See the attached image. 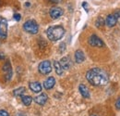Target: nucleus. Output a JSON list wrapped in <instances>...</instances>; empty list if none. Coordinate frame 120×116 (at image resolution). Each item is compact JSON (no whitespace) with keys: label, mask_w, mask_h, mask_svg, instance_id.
I'll return each mask as SVG.
<instances>
[{"label":"nucleus","mask_w":120,"mask_h":116,"mask_svg":"<svg viewBox=\"0 0 120 116\" xmlns=\"http://www.w3.org/2000/svg\"><path fill=\"white\" fill-rule=\"evenodd\" d=\"M65 50H66V44H65V43L60 44V46H59V51H60V53H63V52H64Z\"/></svg>","instance_id":"412c9836"},{"label":"nucleus","mask_w":120,"mask_h":116,"mask_svg":"<svg viewBox=\"0 0 120 116\" xmlns=\"http://www.w3.org/2000/svg\"><path fill=\"white\" fill-rule=\"evenodd\" d=\"M3 58H4V55L0 53V59H3Z\"/></svg>","instance_id":"cd10ccee"},{"label":"nucleus","mask_w":120,"mask_h":116,"mask_svg":"<svg viewBox=\"0 0 120 116\" xmlns=\"http://www.w3.org/2000/svg\"><path fill=\"white\" fill-rule=\"evenodd\" d=\"M3 71L5 73V78H6V81L8 82L11 80V77H12V68H11V63L7 60L4 65H3Z\"/></svg>","instance_id":"0eeeda50"},{"label":"nucleus","mask_w":120,"mask_h":116,"mask_svg":"<svg viewBox=\"0 0 120 116\" xmlns=\"http://www.w3.org/2000/svg\"><path fill=\"white\" fill-rule=\"evenodd\" d=\"M90 116H98V115H96V114H92V115H90Z\"/></svg>","instance_id":"c85d7f7f"},{"label":"nucleus","mask_w":120,"mask_h":116,"mask_svg":"<svg viewBox=\"0 0 120 116\" xmlns=\"http://www.w3.org/2000/svg\"><path fill=\"white\" fill-rule=\"evenodd\" d=\"M105 21L102 17H99L96 20V21H95V25H96L97 28H102V27L105 26Z\"/></svg>","instance_id":"6ab92c4d"},{"label":"nucleus","mask_w":120,"mask_h":116,"mask_svg":"<svg viewBox=\"0 0 120 116\" xmlns=\"http://www.w3.org/2000/svg\"><path fill=\"white\" fill-rule=\"evenodd\" d=\"M82 7L85 8L86 11H88V4H87L86 2H83V3H82Z\"/></svg>","instance_id":"393cba45"},{"label":"nucleus","mask_w":120,"mask_h":116,"mask_svg":"<svg viewBox=\"0 0 120 116\" xmlns=\"http://www.w3.org/2000/svg\"><path fill=\"white\" fill-rule=\"evenodd\" d=\"M54 67H55V71H56V74H58V75H62L63 73H64V69H63V67L61 66V64H60L59 61H54Z\"/></svg>","instance_id":"dca6fc26"},{"label":"nucleus","mask_w":120,"mask_h":116,"mask_svg":"<svg viewBox=\"0 0 120 116\" xmlns=\"http://www.w3.org/2000/svg\"><path fill=\"white\" fill-rule=\"evenodd\" d=\"M65 29L61 25H55L49 27L46 31V35L49 40L56 42L60 40L64 35H65Z\"/></svg>","instance_id":"f03ea898"},{"label":"nucleus","mask_w":120,"mask_h":116,"mask_svg":"<svg viewBox=\"0 0 120 116\" xmlns=\"http://www.w3.org/2000/svg\"><path fill=\"white\" fill-rule=\"evenodd\" d=\"M21 101L22 103L25 105V106H30L32 102V98L30 96H24L22 95L21 96Z\"/></svg>","instance_id":"a211bd4d"},{"label":"nucleus","mask_w":120,"mask_h":116,"mask_svg":"<svg viewBox=\"0 0 120 116\" xmlns=\"http://www.w3.org/2000/svg\"><path fill=\"white\" fill-rule=\"evenodd\" d=\"M8 37V21L6 19L0 20V39L6 40Z\"/></svg>","instance_id":"423d86ee"},{"label":"nucleus","mask_w":120,"mask_h":116,"mask_svg":"<svg viewBox=\"0 0 120 116\" xmlns=\"http://www.w3.org/2000/svg\"><path fill=\"white\" fill-rule=\"evenodd\" d=\"M88 43H89L90 46H94V47H104L105 46L104 41L99 36H97L96 34H91L90 35V37H89Z\"/></svg>","instance_id":"39448f33"},{"label":"nucleus","mask_w":120,"mask_h":116,"mask_svg":"<svg viewBox=\"0 0 120 116\" xmlns=\"http://www.w3.org/2000/svg\"><path fill=\"white\" fill-rule=\"evenodd\" d=\"M39 73L43 75H47L52 72V64L49 60H44L42 61L38 66Z\"/></svg>","instance_id":"20e7f679"},{"label":"nucleus","mask_w":120,"mask_h":116,"mask_svg":"<svg viewBox=\"0 0 120 116\" xmlns=\"http://www.w3.org/2000/svg\"><path fill=\"white\" fill-rule=\"evenodd\" d=\"M85 60V55L82 50H77L75 52V61L77 63H82Z\"/></svg>","instance_id":"2eb2a0df"},{"label":"nucleus","mask_w":120,"mask_h":116,"mask_svg":"<svg viewBox=\"0 0 120 116\" xmlns=\"http://www.w3.org/2000/svg\"><path fill=\"white\" fill-rule=\"evenodd\" d=\"M86 79L94 87H104L109 82L107 73L101 68H92L86 73Z\"/></svg>","instance_id":"f257e3e1"},{"label":"nucleus","mask_w":120,"mask_h":116,"mask_svg":"<svg viewBox=\"0 0 120 116\" xmlns=\"http://www.w3.org/2000/svg\"><path fill=\"white\" fill-rule=\"evenodd\" d=\"M14 19H15V21H20L21 16H20V14H19V13H16V14L14 15Z\"/></svg>","instance_id":"5701e85b"},{"label":"nucleus","mask_w":120,"mask_h":116,"mask_svg":"<svg viewBox=\"0 0 120 116\" xmlns=\"http://www.w3.org/2000/svg\"><path fill=\"white\" fill-rule=\"evenodd\" d=\"M16 116H26V115H25L24 113H22V112H19Z\"/></svg>","instance_id":"bb28decb"},{"label":"nucleus","mask_w":120,"mask_h":116,"mask_svg":"<svg viewBox=\"0 0 120 116\" xmlns=\"http://www.w3.org/2000/svg\"><path fill=\"white\" fill-rule=\"evenodd\" d=\"M30 89L34 93H40L42 91V85L38 82H30L29 85Z\"/></svg>","instance_id":"ddd939ff"},{"label":"nucleus","mask_w":120,"mask_h":116,"mask_svg":"<svg viewBox=\"0 0 120 116\" xmlns=\"http://www.w3.org/2000/svg\"><path fill=\"white\" fill-rule=\"evenodd\" d=\"M23 29L30 34H36L39 32V25L35 21L29 20L23 24Z\"/></svg>","instance_id":"7ed1b4c3"},{"label":"nucleus","mask_w":120,"mask_h":116,"mask_svg":"<svg viewBox=\"0 0 120 116\" xmlns=\"http://www.w3.org/2000/svg\"><path fill=\"white\" fill-rule=\"evenodd\" d=\"M116 22H117V21H116V18L115 14H109L105 19V24L109 28L114 27L116 24Z\"/></svg>","instance_id":"1a4fd4ad"},{"label":"nucleus","mask_w":120,"mask_h":116,"mask_svg":"<svg viewBox=\"0 0 120 116\" xmlns=\"http://www.w3.org/2000/svg\"><path fill=\"white\" fill-rule=\"evenodd\" d=\"M52 3H59L61 0H50Z\"/></svg>","instance_id":"a878e982"},{"label":"nucleus","mask_w":120,"mask_h":116,"mask_svg":"<svg viewBox=\"0 0 120 116\" xmlns=\"http://www.w3.org/2000/svg\"><path fill=\"white\" fill-rule=\"evenodd\" d=\"M47 99H48V96L45 93H42L39 96L34 98V101L36 102L37 104H39V105H45L46 101H47Z\"/></svg>","instance_id":"f8f14e48"},{"label":"nucleus","mask_w":120,"mask_h":116,"mask_svg":"<svg viewBox=\"0 0 120 116\" xmlns=\"http://www.w3.org/2000/svg\"><path fill=\"white\" fill-rule=\"evenodd\" d=\"M55 85H56V79H55V77H53V76L48 77L45 82H44V87H45L46 90L52 89L53 87H55Z\"/></svg>","instance_id":"9b49d317"},{"label":"nucleus","mask_w":120,"mask_h":116,"mask_svg":"<svg viewBox=\"0 0 120 116\" xmlns=\"http://www.w3.org/2000/svg\"><path fill=\"white\" fill-rule=\"evenodd\" d=\"M25 91H26V88H25V87H19V88L14 89V91H13V95H14L15 97H21V96L25 93Z\"/></svg>","instance_id":"f3484780"},{"label":"nucleus","mask_w":120,"mask_h":116,"mask_svg":"<svg viewBox=\"0 0 120 116\" xmlns=\"http://www.w3.org/2000/svg\"><path fill=\"white\" fill-rule=\"evenodd\" d=\"M63 13H64V10H63L61 8H58V7H54V8H52L50 9V11H49L50 17H51L52 19H54V20H56V19L60 18V17L63 15Z\"/></svg>","instance_id":"6e6552de"},{"label":"nucleus","mask_w":120,"mask_h":116,"mask_svg":"<svg viewBox=\"0 0 120 116\" xmlns=\"http://www.w3.org/2000/svg\"><path fill=\"white\" fill-rule=\"evenodd\" d=\"M60 64L64 70H68V69H70V67H72V61L69 57H64L61 58Z\"/></svg>","instance_id":"9d476101"},{"label":"nucleus","mask_w":120,"mask_h":116,"mask_svg":"<svg viewBox=\"0 0 120 116\" xmlns=\"http://www.w3.org/2000/svg\"><path fill=\"white\" fill-rule=\"evenodd\" d=\"M116 108L117 110H120V98L116 100Z\"/></svg>","instance_id":"b1692460"},{"label":"nucleus","mask_w":120,"mask_h":116,"mask_svg":"<svg viewBox=\"0 0 120 116\" xmlns=\"http://www.w3.org/2000/svg\"><path fill=\"white\" fill-rule=\"evenodd\" d=\"M115 16H116V21H117V22H118V24L120 25V9H116V11H115Z\"/></svg>","instance_id":"aec40b11"},{"label":"nucleus","mask_w":120,"mask_h":116,"mask_svg":"<svg viewBox=\"0 0 120 116\" xmlns=\"http://www.w3.org/2000/svg\"><path fill=\"white\" fill-rule=\"evenodd\" d=\"M79 93L81 94V96H82L83 98H85V99H89V98H90V92H89V89H88V87H86L85 85H83V84L79 85Z\"/></svg>","instance_id":"4468645a"},{"label":"nucleus","mask_w":120,"mask_h":116,"mask_svg":"<svg viewBox=\"0 0 120 116\" xmlns=\"http://www.w3.org/2000/svg\"><path fill=\"white\" fill-rule=\"evenodd\" d=\"M0 116H9L8 112L5 110H0Z\"/></svg>","instance_id":"4be33fe9"}]
</instances>
